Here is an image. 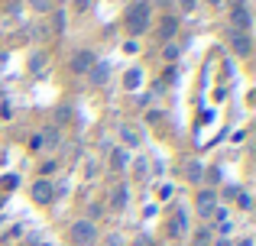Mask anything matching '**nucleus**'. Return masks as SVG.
Segmentation results:
<instances>
[{"label":"nucleus","mask_w":256,"mask_h":246,"mask_svg":"<svg viewBox=\"0 0 256 246\" xmlns=\"http://www.w3.org/2000/svg\"><path fill=\"white\" fill-rule=\"evenodd\" d=\"M146 26H150V3H146V0H136V3L126 10V29H130L133 36H140V32H146Z\"/></svg>","instance_id":"nucleus-1"},{"label":"nucleus","mask_w":256,"mask_h":246,"mask_svg":"<svg viewBox=\"0 0 256 246\" xmlns=\"http://www.w3.org/2000/svg\"><path fill=\"white\" fill-rule=\"evenodd\" d=\"M94 237H98V230H94L91 221H75V224H72V240H75L78 246L94 243Z\"/></svg>","instance_id":"nucleus-2"},{"label":"nucleus","mask_w":256,"mask_h":246,"mask_svg":"<svg viewBox=\"0 0 256 246\" xmlns=\"http://www.w3.org/2000/svg\"><path fill=\"white\" fill-rule=\"evenodd\" d=\"M32 198H36L39 204H49L52 198H56V188H52V182H46V178H39V182L32 185Z\"/></svg>","instance_id":"nucleus-3"},{"label":"nucleus","mask_w":256,"mask_h":246,"mask_svg":"<svg viewBox=\"0 0 256 246\" xmlns=\"http://www.w3.org/2000/svg\"><path fill=\"white\" fill-rule=\"evenodd\" d=\"M94 68V55L88 49H82V52H75V55H72V71H78V75H82V71H91Z\"/></svg>","instance_id":"nucleus-4"},{"label":"nucleus","mask_w":256,"mask_h":246,"mask_svg":"<svg viewBox=\"0 0 256 246\" xmlns=\"http://www.w3.org/2000/svg\"><path fill=\"white\" fill-rule=\"evenodd\" d=\"M230 49L237 52V55H250L253 52V42L246 32H230Z\"/></svg>","instance_id":"nucleus-5"},{"label":"nucleus","mask_w":256,"mask_h":246,"mask_svg":"<svg viewBox=\"0 0 256 246\" xmlns=\"http://www.w3.org/2000/svg\"><path fill=\"white\" fill-rule=\"evenodd\" d=\"M230 23L237 26V29H234V32H246V29H250V23H253V19H250V13H246L244 6H237V10L230 13Z\"/></svg>","instance_id":"nucleus-6"},{"label":"nucleus","mask_w":256,"mask_h":246,"mask_svg":"<svg viewBox=\"0 0 256 246\" xmlns=\"http://www.w3.org/2000/svg\"><path fill=\"white\" fill-rule=\"evenodd\" d=\"M126 201H130V191H126V185H117L110 195V211H124Z\"/></svg>","instance_id":"nucleus-7"},{"label":"nucleus","mask_w":256,"mask_h":246,"mask_svg":"<svg viewBox=\"0 0 256 246\" xmlns=\"http://www.w3.org/2000/svg\"><path fill=\"white\" fill-rule=\"evenodd\" d=\"M198 208H201V214H214V191H201L198 195Z\"/></svg>","instance_id":"nucleus-8"},{"label":"nucleus","mask_w":256,"mask_h":246,"mask_svg":"<svg viewBox=\"0 0 256 246\" xmlns=\"http://www.w3.org/2000/svg\"><path fill=\"white\" fill-rule=\"evenodd\" d=\"M175 29H178L175 16H166V19H162V29H159V36H162V39H172V36H175Z\"/></svg>","instance_id":"nucleus-9"},{"label":"nucleus","mask_w":256,"mask_h":246,"mask_svg":"<svg viewBox=\"0 0 256 246\" xmlns=\"http://www.w3.org/2000/svg\"><path fill=\"white\" fill-rule=\"evenodd\" d=\"M39 143H46V146H58V126H49V130L39 136Z\"/></svg>","instance_id":"nucleus-10"},{"label":"nucleus","mask_w":256,"mask_h":246,"mask_svg":"<svg viewBox=\"0 0 256 246\" xmlns=\"http://www.w3.org/2000/svg\"><path fill=\"white\" fill-rule=\"evenodd\" d=\"M30 68H32V71H36V75H39V71H42V68H46V55H42V52H36V55H32V58H30Z\"/></svg>","instance_id":"nucleus-11"},{"label":"nucleus","mask_w":256,"mask_h":246,"mask_svg":"<svg viewBox=\"0 0 256 246\" xmlns=\"http://www.w3.org/2000/svg\"><path fill=\"white\" fill-rule=\"evenodd\" d=\"M91 78H94V84H104L107 68H104V65H94V68H91Z\"/></svg>","instance_id":"nucleus-12"},{"label":"nucleus","mask_w":256,"mask_h":246,"mask_svg":"<svg viewBox=\"0 0 256 246\" xmlns=\"http://www.w3.org/2000/svg\"><path fill=\"white\" fill-rule=\"evenodd\" d=\"M185 175L192 178V182H198V178H201V165H198V162H188V165H185Z\"/></svg>","instance_id":"nucleus-13"},{"label":"nucleus","mask_w":256,"mask_h":246,"mask_svg":"<svg viewBox=\"0 0 256 246\" xmlns=\"http://www.w3.org/2000/svg\"><path fill=\"white\" fill-rule=\"evenodd\" d=\"M120 136H124V143H130V146H136V143H140V136H136L133 130H126V126H124V133H120Z\"/></svg>","instance_id":"nucleus-14"},{"label":"nucleus","mask_w":256,"mask_h":246,"mask_svg":"<svg viewBox=\"0 0 256 246\" xmlns=\"http://www.w3.org/2000/svg\"><path fill=\"white\" fill-rule=\"evenodd\" d=\"M114 169H124V165H126V152H114Z\"/></svg>","instance_id":"nucleus-15"},{"label":"nucleus","mask_w":256,"mask_h":246,"mask_svg":"<svg viewBox=\"0 0 256 246\" xmlns=\"http://www.w3.org/2000/svg\"><path fill=\"white\" fill-rule=\"evenodd\" d=\"M136 84H140V71H136V68H133V71H130V75H126V88H136Z\"/></svg>","instance_id":"nucleus-16"},{"label":"nucleus","mask_w":256,"mask_h":246,"mask_svg":"<svg viewBox=\"0 0 256 246\" xmlns=\"http://www.w3.org/2000/svg\"><path fill=\"white\" fill-rule=\"evenodd\" d=\"M68 117H72V110H68V107H58V110H56V120H58V123H65Z\"/></svg>","instance_id":"nucleus-17"},{"label":"nucleus","mask_w":256,"mask_h":246,"mask_svg":"<svg viewBox=\"0 0 256 246\" xmlns=\"http://www.w3.org/2000/svg\"><path fill=\"white\" fill-rule=\"evenodd\" d=\"M166 58L175 62V58H178V45H169V49H166Z\"/></svg>","instance_id":"nucleus-18"},{"label":"nucleus","mask_w":256,"mask_h":246,"mask_svg":"<svg viewBox=\"0 0 256 246\" xmlns=\"http://www.w3.org/2000/svg\"><path fill=\"white\" fill-rule=\"evenodd\" d=\"M208 243H211V234H208V230H201V234H198V246H208Z\"/></svg>","instance_id":"nucleus-19"},{"label":"nucleus","mask_w":256,"mask_h":246,"mask_svg":"<svg viewBox=\"0 0 256 246\" xmlns=\"http://www.w3.org/2000/svg\"><path fill=\"white\" fill-rule=\"evenodd\" d=\"M107 246H126V243H124V237H117V234H114L110 240H107Z\"/></svg>","instance_id":"nucleus-20"},{"label":"nucleus","mask_w":256,"mask_h":246,"mask_svg":"<svg viewBox=\"0 0 256 246\" xmlns=\"http://www.w3.org/2000/svg\"><path fill=\"white\" fill-rule=\"evenodd\" d=\"M32 6H36V10H46V6H49V0H32Z\"/></svg>","instance_id":"nucleus-21"},{"label":"nucleus","mask_w":256,"mask_h":246,"mask_svg":"<svg viewBox=\"0 0 256 246\" xmlns=\"http://www.w3.org/2000/svg\"><path fill=\"white\" fill-rule=\"evenodd\" d=\"M75 6H78V10H88V0H78Z\"/></svg>","instance_id":"nucleus-22"},{"label":"nucleus","mask_w":256,"mask_h":246,"mask_svg":"<svg viewBox=\"0 0 256 246\" xmlns=\"http://www.w3.org/2000/svg\"><path fill=\"white\" fill-rule=\"evenodd\" d=\"M214 246H234V243H230V240H218Z\"/></svg>","instance_id":"nucleus-23"},{"label":"nucleus","mask_w":256,"mask_h":246,"mask_svg":"<svg viewBox=\"0 0 256 246\" xmlns=\"http://www.w3.org/2000/svg\"><path fill=\"white\" fill-rule=\"evenodd\" d=\"M182 3H185V6H188V10H192V6H194V0H182Z\"/></svg>","instance_id":"nucleus-24"},{"label":"nucleus","mask_w":256,"mask_h":246,"mask_svg":"<svg viewBox=\"0 0 256 246\" xmlns=\"http://www.w3.org/2000/svg\"><path fill=\"white\" fill-rule=\"evenodd\" d=\"M240 246H250V240H244V243H240Z\"/></svg>","instance_id":"nucleus-25"},{"label":"nucleus","mask_w":256,"mask_h":246,"mask_svg":"<svg viewBox=\"0 0 256 246\" xmlns=\"http://www.w3.org/2000/svg\"><path fill=\"white\" fill-rule=\"evenodd\" d=\"M211 3H220V0H211Z\"/></svg>","instance_id":"nucleus-26"},{"label":"nucleus","mask_w":256,"mask_h":246,"mask_svg":"<svg viewBox=\"0 0 256 246\" xmlns=\"http://www.w3.org/2000/svg\"><path fill=\"white\" fill-rule=\"evenodd\" d=\"M36 246H42V243H36Z\"/></svg>","instance_id":"nucleus-27"}]
</instances>
